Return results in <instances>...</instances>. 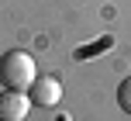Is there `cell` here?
Wrapping results in <instances>:
<instances>
[{
  "label": "cell",
  "instance_id": "1",
  "mask_svg": "<svg viewBox=\"0 0 131 121\" xmlns=\"http://www.w3.org/2000/svg\"><path fill=\"white\" fill-rule=\"evenodd\" d=\"M35 76H38V69H35V55L21 52V48H10V52L0 55V83H4L7 90H24L35 83Z\"/></svg>",
  "mask_w": 131,
  "mask_h": 121
},
{
  "label": "cell",
  "instance_id": "2",
  "mask_svg": "<svg viewBox=\"0 0 131 121\" xmlns=\"http://www.w3.org/2000/svg\"><path fill=\"white\" fill-rule=\"evenodd\" d=\"M28 100H31V107H55L62 100L59 76H35V83L28 87Z\"/></svg>",
  "mask_w": 131,
  "mask_h": 121
},
{
  "label": "cell",
  "instance_id": "3",
  "mask_svg": "<svg viewBox=\"0 0 131 121\" xmlns=\"http://www.w3.org/2000/svg\"><path fill=\"white\" fill-rule=\"evenodd\" d=\"M31 114V100L24 90H0V121H24Z\"/></svg>",
  "mask_w": 131,
  "mask_h": 121
},
{
  "label": "cell",
  "instance_id": "4",
  "mask_svg": "<svg viewBox=\"0 0 131 121\" xmlns=\"http://www.w3.org/2000/svg\"><path fill=\"white\" fill-rule=\"evenodd\" d=\"M117 104H121V111H128V114H131V76L117 87Z\"/></svg>",
  "mask_w": 131,
  "mask_h": 121
}]
</instances>
